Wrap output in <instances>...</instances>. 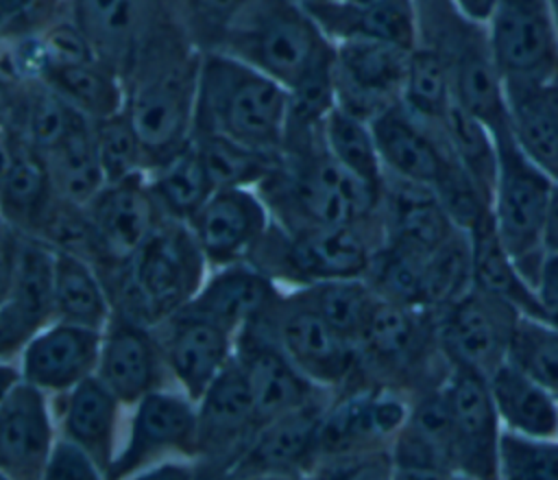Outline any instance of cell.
Here are the masks:
<instances>
[{
	"instance_id": "6da1fadb",
	"label": "cell",
	"mask_w": 558,
	"mask_h": 480,
	"mask_svg": "<svg viewBox=\"0 0 558 480\" xmlns=\"http://www.w3.org/2000/svg\"><path fill=\"white\" fill-rule=\"evenodd\" d=\"M201 55L170 28L140 55L124 76V111L142 140L148 170L194 140Z\"/></svg>"
},
{
	"instance_id": "7a4b0ae2",
	"label": "cell",
	"mask_w": 558,
	"mask_h": 480,
	"mask_svg": "<svg viewBox=\"0 0 558 480\" xmlns=\"http://www.w3.org/2000/svg\"><path fill=\"white\" fill-rule=\"evenodd\" d=\"M288 122L290 89L286 85L218 48L201 55L194 133H214L281 155Z\"/></svg>"
},
{
	"instance_id": "3957f363",
	"label": "cell",
	"mask_w": 558,
	"mask_h": 480,
	"mask_svg": "<svg viewBox=\"0 0 558 480\" xmlns=\"http://www.w3.org/2000/svg\"><path fill=\"white\" fill-rule=\"evenodd\" d=\"M207 273L209 264L187 223L163 216L129 260L102 275L113 312L157 327L194 299Z\"/></svg>"
},
{
	"instance_id": "277c9868",
	"label": "cell",
	"mask_w": 558,
	"mask_h": 480,
	"mask_svg": "<svg viewBox=\"0 0 558 480\" xmlns=\"http://www.w3.org/2000/svg\"><path fill=\"white\" fill-rule=\"evenodd\" d=\"M229 52L288 89L333 63V44L296 0H246L211 46Z\"/></svg>"
},
{
	"instance_id": "5b68a950",
	"label": "cell",
	"mask_w": 558,
	"mask_h": 480,
	"mask_svg": "<svg viewBox=\"0 0 558 480\" xmlns=\"http://www.w3.org/2000/svg\"><path fill=\"white\" fill-rule=\"evenodd\" d=\"M381 244L379 218L362 225H327L299 231H288L272 220L248 262L292 290L327 279L366 277Z\"/></svg>"
},
{
	"instance_id": "8992f818",
	"label": "cell",
	"mask_w": 558,
	"mask_h": 480,
	"mask_svg": "<svg viewBox=\"0 0 558 480\" xmlns=\"http://www.w3.org/2000/svg\"><path fill=\"white\" fill-rule=\"evenodd\" d=\"M495 140L499 161L490 199L493 225L521 273L536 286L547 255L545 231L558 179L519 146L510 124L495 131Z\"/></svg>"
},
{
	"instance_id": "52a82bcc",
	"label": "cell",
	"mask_w": 558,
	"mask_h": 480,
	"mask_svg": "<svg viewBox=\"0 0 558 480\" xmlns=\"http://www.w3.org/2000/svg\"><path fill=\"white\" fill-rule=\"evenodd\" d=\"M54 255L44 240L2 223V360H15L26 340L54 321Z\"/></svg>"
},
{
	"instance_id": "ba28073f",
	"label": "cell",
	"mask_w": 558,
	"mask_h": 480,
	"mask_svg": "<svg viewBox=\"0 0 558 480\" xmlns=\"http://www.w3.org/2000/svg\"><path fill=\"white\" fill-rule=\"evenodd\" d=\"M174 458H198V408L179 386H163L129 408L109 478H142Z\"/></svg>"
},
{
	"instance_id": "9c48e42d",
	"label": "cell",
	"mask_w": 558,
	"mask_h": 480,
	"mask_svg": "<svg viewBox=\"0 0 558 480\" xmlns=\"http://www.w3.org/2000/svg\"><path fill=\"white\" fill-rule=\"evenodd\" d=\"M259 323L316 386L336 395L362 377L360 349L342 338L296 288L286 290Z\"/></svg>"
},
{
	"instance_id": "30bf717a",
	"label": "cell",
	"mask_w": 558,
	"mask_h": 480,
	"mask_svg": "<svg viewBox=\"0 0 558 480\" xmlns=\"http://www.w3.org/2000/svg\"><path fill=\"white\" fill-rule=\"evenodd\" d=\"M521 312L475 286L436 316L438 345L449 364L490 375L510 358Z\"/></svg>"
},
{
	"instance_id": "8fae6325",
	"label": "cell",
	"mask_w": 558,
	"mask_h": 480,
	"mask_svg": "<svg viewBox=\"0 0 558 480\" xmlns=\"http://www.w3.org/2000/svg\"><path fill=\"white\" fill-rule=\"evenodd\" d=\"M0 473L4 478H44L59 436L52 395L26 382L13 360H2Z\"/></svg>"
},
{
	"instance_id": "7c38bea8",
	"label": "cell",
	"mask_w": 558,
	"mask_h": 480,
	"mask_svg": "<svg viewBox=\"0 0 558 480\" xmlns=\"http://www.w3.org/2000/svg\"><path fill=\"white\" fill-rule=\"evenodd\" d=\"M484 26L506 81L558 83V33L549 0H495Z\"/></svg>"
},
{
	"instance_id": "4fadbf2b",
	"label": "cell",
	"mask_w": 558,
	"mask_h": 480,
	"mask_svg": "<svg viewBox=\"0 0 558 480\" xmlns=\"http://www.w3.org/2000/svg\"><path fill=\"white\" fill-rule=\"evenodd\" d=\"M410 50L375 39L333 44L336 105L357 118L373 120L401 103Z\"/></svg>"
},
{
	"instance_id": "5bb4252c",
	"label": "cell",
	"mask_w": 558,
	"mask_h": 480,
	"mask_svg": "<svg viewBox=\"0 0 558 480\" xmlns=\"http://www.w3.org/2000/svg\"><path fill=\"white\" fill-rule=\"evenodd\" d=\"M198 408V471L229 476L259 430L251 388L233 358L196 401Z\"/></svg>"
},
{
	"instance_id": "9a60e30c",
	"label": "cell",
	"mask_w": 558,
	"mask_h": 480,
	"mask_svg": "<svg viewBox=\"0 0 558 480\" xmlns=\"http://www.w3.org/2000/svg\"><path fill=\"white\" fill-rule=\"evenodd\" d=\"M445 393L451 415L456 476L497 478L504 425L497 415L488 377L473 369L449 364Z\"/></svg>"
},
{
	"instance_id": "2e32d148",
	"label": "cell",
	"mask_w": 558,
	"mask_h": 480,
	"mask_svg": "<svg viewBox=\"0 0 558 480\" xmlns=\"http://www.w3.org/2000/svg\"><path fill=\"white\" fill-rule=\"evenodd\" d=\"M235 360L251 388L259 428L320 397L333 395L316 386L259 321L238 332Z\"/></svg>"
},
{
	"instance_id": "e0dca14e",
	"label": "cell",
	"mask_w": 558,
	"mask_h": 480,
	"mask_svg": "<svg viewBox=\"0 0 558 480\" xmlns=\"http://www.w3.org/2000/svg\"><path fill=\"white\" fill-rule=\"evenodd\" d=\"M272 225V214L257 188H216L187 220L209 268L246 262Z\"/></svg>"
},
{
	"instance_id": "ac0fdd59",
	"label": "cell",
	"mask_w": 558,
	"mask_h": 480,
	"mask_svg": "<svg viewBox=\"0 0 558 480\" xmlns=\"http://www.w3.org/2000/svg\"><path fill=\"white\" fill-rule=\"evenodd\" d=\"M85 214L94 231L100 273L129 260L163 218L146 172L107 183L85 205Z\"/></svg>"
},
{
	"instance_id": "d6986e66",
	"label": "cell",
	"mask_w": 558,
	"mask_h": 480,
	"mask_svg": "<svg viewBox=\"0 0 558 480\" xmlns=\"http://www.w3.org/2000/svg\"><path fill=\"white\" fill-rule=\"evenodd\" d=\"M96 375L129 408L157 388L174 386L157 327L118 312L102 329Z\"/></svg>"
},
{
	"instance_id": "ffe728a7",
	"label": "cell",
	"mask_w": 558,
	"mask_h": 480,
	"mask_svg": "<svg viewBox=\"0 0 558 480\" xmlns=\"http://www.w3.org/2000/svg\"><path fill=\"white\" fill-rule=\"evenodd\" d=\"M333 395L320 397L264 423L229 476L296 478L312 476L320 452V423Z\"/></svg>"
},
{
	"instance_id": "44dd1931",
	"label": "cell",
	"mask_w": 558,
	"mask_h": 480,
	"mask_svg": "<svg viewBox=\"0 0 558 480\" xmlns=\"http://www.w3.org/2000/svg\"><path fill=\"white\" fill-rule=\"evenodd\" d=\"M174 386L194 401L235 358L238 334L187 308L157 325Z\"/></svg>"
},
{
	"instance_id": "7402d4cb",
	"label": "cell",
	"mask_w": 558,
	"mask_h": 480,
	"mask_svg": "<svg viewBox=\"0 0 558 480\" xmlns=\"http://www.w3.org/2000/svg\"><path fill=\"white\" fill-rule=\"evenodd\" d=\"M74 20L98 57L122 76L159 35L172 28L163 20L161 0H74Z\"/></svg>"
},
{
	"instance_id": "603a6c76",
	"label": "cell",
	"mask_w": 558,
	"mask_h": 480,
	"mask_svg": "<svg viewBox=\"0 0 558 480\" xmlns=\"http://www.w3.org/2000/svg\"><path fill=\"white\" fill-rule=\"evenodd\" d=\"M100 343V329L54 319L26 340L13 362L26 382L54 397L96 373Z\"/></svg>"
},
{
	"instance_id": "cb8c5ba5",
	"label": "cell",
	"mask_w": 558,
	"mask_h": 480,
	"mask_svg": "<svg viewBox=\"0 0 558 480\" xmlns=\"http://www.w3.org/2000/svg\"><path fill=\"white\" fill-rule=\"evenodd\" d=\"M386 172L412 179L434 190L453 170V157L440 124L416 118L403 103L371 120Z\"/></svg>"
},
{
	"instance_id": "d4e9b609",
	"label": "cell",
	"mask_w": 558,
	"mask_h": 480,
	"mask_svg": "<svg viewBox=\"0 0 558 480\" xmlns=\"http://www.w3.org/2000/svg\"><path fill=\"white\" fill-rule=\"evenodd\" d=\"M59 434L78 443L100 465L105 478L122 445L129 406L94 373L68 393L52 397Z\"/></svg>"
},
{
	"instance_id": "484cf974",
	"label": "cell",
	"mask_w": 558,
	"mask_h": 480,
	"mask_svg": "<svg viewBox=\"0 0 558 480\" xmlns=\"http://www.w3.org/2000/svg\"><path fill=\"white\" fill-rule=\"evenodd\" d=\"M377 218L384 244H399L421 253L434 251L460 229L432 185L390 172L384 177Z\"/></svg>"
},
{
	"instance_id": "4316f807",
	"label": "cell",
	"mask_w": 558,
	"mask_h": 480,
	"mask_svg": "<svg viewBox=\"0 0 558 480\" xmlns=\"http://www.w3.org/2000/svg\"><path fill=\"white\" fill-rule=\"evenodd\" d=\"M283 292L281 284L246 260L209 268L201 290L185 308L238 334L242 327L262 321Z\"/></svg>"
},
{
	"instance_id": "83f0119b",
	"label": "cell",
	"mask_w": 558,
	"mask_h": 480,
	"mask_svg": "<svg viewBox=\"0 0 558 480\" xmlns=\"http://www.w3.org/2000/svg\"><path fill=\"white\" fill-rule=\"evenodd\" d=\"M305 9L331 44L344 39H375L412 50L421 39L414 0H379L366 4L329 0L307 4Z\"/></svg>"
},
{
	"instance_id": "f1b7e54d",
	"label": "cell",
	"mask_w": 558,
	"mask_h": 480,
	"mask_svg": "<svg viewBox=\"0 0 558 480\" xmlns=\"http://www.w3.org/2000/svg\"><path fill=\"white\" fill-rule=\"evenodd\" d=\"M2 161V223L35 236L57 201L44 155L4 131Z\"/></svg>"
},
{
	"instance_id": "f546056e",
	"label": "cell",
	"mask_w": 558,
	"mask_h": 480,
	"mask_svg": "<svg viewBox=\"0 0 558 480\" xmlns=\"http://www.w3.org/2000/svg\"><path fill=\"white\" fill-rule=\"evenodd\" d=\"M506 103L519 146L558 179V83L506 81Z\"/></svg>"
},
{
	"instance_id": "4dcf8cb0",
	"label": "cell",
	"mask_w": 558,
	"mask_h": 480,
	"mask_svg": "<svg viewBox=\"0 0 558 480\" xmlns=\"http://www.w3.org/2000/svg\"><path fill=\"white\" fill-rule=\"evenodd\" d=\"M504 430L530 436H558V397L527 371L506 360L488 375Z\"/></svg>"
},
{
	"instance_id": "1f68e13d",
	"label": "cell",
	"mask_w": 558,
	"mask_h": 480,
	"mask_svg": "<svg viewBox=\"0 0 558 480\" xmlns=\"http://www.w3.org/2000/svg\"><path fill=\"white\" fill-rule=\"evenodd\" d=\"M473 286L512 303L523 316L543 319V305L536 286L521 273L514 257L497 236L488 214L471 231Z\"/></svg>"
},
{
	"instance_id": "d6a6232c",
	"label": "cell",
	"mask_w": 558,
	"mask_h": 480,
	"mask_svg": "<svg viewBox=\"0 0 558 480\" xmlns=\"http://www.w3.org/2000/svg\"><path fill=\"white\" fill-rule=\"evenodd\" d=\"M111 316L113 301L96 262L72 251H57L54 319L102 332Z\"/></svg>"
},
{
	"instance_id": "836d02e7",
	"label": "cell",
	"mask_w": 558,
	"mask_h": 480,
	"mask_svg": "<svg viewBox=\"0 0 558 480\" xmlns=\"http://www.w3.org/2000/svg\"><path fill=\"white\" fill-rule=\"evenodd\" d=\"M41 81L92 122L124 109V76L102 59L50 65Z\"/></svg>"
},
{
	"instance_id": "e575fe53",
	"label": "cell",
	"mask_w": 558,
	"mask_h": 480,
	"mask_svg": "<svg viewBox=\"0 0 558 480\" xmlns=\"http://www.w3.org/2000/svg\"><path fill=\"white\" fill-rule=\"evenodd\" d=\"M54 194L68 203L85 207L105 185L98 161L92 120H83L57 146L44 153Z\"/></svg>"
},
{
	"instance_id": "d590c367",
	"label": "cell",
	"mask_w": 558,
	"mask_h": 480,
	"mask_svg": "<svg viewBox=\"0 0 558 480\" xmlns=\"http://www.w3.org/2000/svg\"><path fill=\"white\" fill-rule=\"evenodd\" d=\"M146 175L163 216L183 223H187L216 190L194 140Z\"/></svg>"
},
{
	"instance_id": "8d00e7d4",
	"label": "cell",
	"mask_w": 558,
	"mask_h": 480,
	"mask_svg": "<svg viewBox=\"0 0 558 480\" xmlns=\"http://www.w3.org/2000/svg\"><path fill=\"white\" fill-rule=\"evenodd\" d=\"M296 290L342 338L360 347L379 301L377 290L366 277L327 279Z\"/></svg>"
},
{
	"instance_id": "74e56055",
	"label": "cell",
	"mask_w": 558,
	"mask_h": 480,
	"mask_svg": "<svg viewBox=\"0 0 558 480\" xmlns=\"http://www.w3.org/2000/svg\"><path fill=\"white\" fill-rule=\"evenodd\" d=\"M323 142L331 157L379 199L386 168L371 122L336 105L323 122Z\"/></svg>"
},
{
	"instance_id": "f35d334b",
	"label": "cell",
	"mask_w": 558,
	"mask_h": 480,
	"mask_svg": "<svg viewBox=\"0 0 558 480\" xmlns=\"http://www.w3.org/2000/svg\"><path fill=\"white\" fill-rule=\"evenodd\" d=\"M401 103L416 118L432 124H440L453 107L456 98L449 65L436 46L418 41L410 50Z\"/></svg>"
},
{
	"instance_id": "ab89813d",
	"label": "cell",
	"mask_w": 558,
	"mask_h": 480,
	"mask_svg": "<svg viewBox=\"0 0 558 480\" xmlns=\"http://www.w3.org/2000/svg\"><path fill=\"white\" fill-rule=\"evenodd\" d=\"M440 129L447 137L453 157L490 201L499 161L495 133L480 118L462 109L458 103H453V107L440 122Z\"/></svg>"
},
{
	"instance_id": "60d3db41",
	"label": "cell",
	"mask_w": 558,
	"mask_h": 480,
	"mask_svg": "<svg viewBox=\"0 0 558 480\" xmlns=\"http://www.w3.org/2000/svg\"><path fill=\"white\" fill-rule=\"evenodd\" d=\"M194 144L216 188H257L281 157L242 146L214 133H194Z\"/></svg>"
},
{
	"instance_id": "b9f144b4",
	"label": "cell",
	"mask_w": 558,
	"mask_h": 480,
	"mask_svg": "<svg viewBox=\"0 0 558 480\" xmlns=\"http://www.w3.org/2000/svg\"><path fill=\"white\" fill-rule=\"evenodd\" d=\"M92 131L107 183L122 181L126 177L148 170L142 140L124 109L107 118L94 120Z\"/></svg>"
},
{
	"instance_id": "7bdbcfd3",
	"label": "cell",
	"mask_w": 558,
	"mask_h": 480,
	"mask_svg": "<svg viewBox=\"0 0 558 480\" xmlns=\"http://www.w3.org/2000/svg\"><path fill=\"white\" fill-rule=\"evenodd\" d=\"M508 360L558 397V327L534 316H521Z\"/></svg>"
},
{
	"instance_id": "ee69618b",
	"label": "cell",
	"mask_w": 558,
	"mask_h": 480,
	"mask_svg": "<svg viewBox=\"0 0 558 480\" xmlns=\"http://www.w3.org/2000/svg\"><path fill=\"white\" fill-rule=\"evenodd\" d=\"M497 478H558V436H530L504 430L499 441Z\"/></svg>"
},
{
	"instance_id": "f6af8a7d",
	"label": "cell",
	"mask_w": 558,
	"mask_h": 480,
	"mask_svg": "<svg viewBox=\"0 0 558 480\" xmlns=\"http://www.w3.org/2000/svg\"><path fill=\"white\" fill-rule=\"evenodd\" d=\"M41 41H44V48L48 55V68L100 59L94 44L89 41L87 33L78 26L76 20H72V22L54 20L41 33Z\"/></svg>"
},
{
	"instance_id": "bcb514c9",
	"label": "cell",
	"mask_w": 558,
	"mask_h": 480,
	"mask_svg": "<svg viewBox=\"0 0 558 480\" xmlns=\"http://www.w3.org/2000/svg\"><path fill=\"white\" fill-rule=\"evenodd\" d=\"M2 37L39 35L59 20V0H2Z\"/></svg>"
},
{
	"instance_id": "7dc6e473",
	"label": "cell",
	"mask_w": 558,
	"mask_h": 480,
	"mask_svg": "<svg viewBox=\"0 0 558 480\" xmlns=\"http://www.w3.org/2000/svg\"><path fill=\"white\" fill-rule=\"evenodd\" d=\"M44 478L96 480V478H105V471L89 456V452H85L78 443L59 434L52 449H50Z\"/></svg>"
},
{
	"instance_id": "c3c4849f",
	"label": "cell",
	"mask_w": 558,
	"mask_h": 480,
	"mask_svg": "<svg viewBox=\"0 0 558 480\" xmlns=\"http://www.w3.org/2000/svg\"><path fill=\"white\" fill-rule=\"evenodd\" d=\"M536 290L543 305V319L545 323L558 327V253H547L545 262L541 266Z\"/></svg>"
},
{
	"instance_id": "681fc988",
	"label": "cell",
	"mask_w": 558,
	"mask_h": 480,
	"mask_svg": "<svg viewBox=\"0 0 558 480\" xmlns=\"http://www.w3.org/2000/svg\"><path fill=\"white\" fill-rule=\"evenodd\" d=\"M187 4L205 22V26H211L214 31H218V37H216V41H218L220 35L225 33V28L231 24V20L246 4V0H187Z\"/></svg>"
},
{
	"instance_id": "f907efd6",
	"label": "cell",
	"mask_w": 558,
	"mask_h": 480,
	"mask_svg": "<svg viewBox=\"0 0 558 480\" xmlns=\"http://www.w3.org/2000/svg\"><path fill=\"white\" fill-rule=\"evenodd\" d=\"M451 2L460 15L477 24H486L495 7V0H451Z\"/></svg>"
},
{
	"instance_id": "816d5d0a",
	"label": "cell",
	"mask_w": 558,
	"mask_h": 480,
	"mask_svg": "<svg viewBox=\"0 0 558 480\" xmlns=\"http://www.w3.org/2000/svg\"><path fill=\"white\" fill-rule=\"evenodd\" d=\"M545 247L547 253H558V181L554 185L551 205H549V218H547V231H545Z\"/></svg>"
},
{
	"instance_id": "f5cc1de1",
	"label": "cell",
	"mask_w": 558,
	"mask_h": 480,
	"mask_svg": "<svg viewBox=\"0 0 558 480\" xmlns=\"http://www.w3.org/2000/svg\"><path fill=\"white\" fill-rule=\"evenodd\" d=\"M549 9H551L554 26H556V33H558V0H549Z\"/></svg>"
},
{
	"instance_id": "db71d44e",
	"label": "cell",
	"mask_w": 558,
	"mask_h": 480,
	"mask_svg": "<svg viewBox=\"0 0 558 480\" xmlns=\"http://www.w3.org/2000/svg\"><path fill=\"white\" fill-rule=\"evenodd\" d=\"M299 4H303V7H307V4H316V2H329V0H296Z\"/></svg>"
},
{
	"instance_id": "11a10c76",
	"label": "cell",
	"mask_w": 558,
	"mask_h": 480,
	"mask_svg": "<svg viewBox=\"0 0 558 480\" xmlns=\"http://www.w3.org/2000/svg\"><path fill=\"white\" fill-rule=\"evenodd\" d=\"M351 2H360V4H366V2H379V0H351Z\"/></svg>"
},
{
	"instance_id": "9f6ffc18",
	"label": "cell",
	"mask_w": 558,
	"mask_h": 480,
	"mask_svg": "<svg viewBox=\"0 0 558 480\" xmlns=\"http://www.w3.org/2000/svg\"><path fill=\"white\" fill-rule=\"evenodd\" d=\"M0 2H2V0H0Z\"/></svg>"
}]
</instances>
